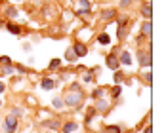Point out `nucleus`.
<instances>
[{
	"instance_id": "aec40b11",
	"label": "nucleus",
	"mask_w": 166,
	"mask_h": 133,
	"mask_svg": "<svg viewBox=\"0 0 166 133\" xmlns=\"http://www.w3.org/2000/svg\"><path fill=\"white\" fill-rule=\"evenodd\" d=\"M94 114H96V108H90V110H88V114H86V124H90V122H92Z\"/></svg>"
},
{
	"instance_id": "f8f14e48",
	"label": "nucleus",
	"mask_w": 166,
	"mask_h": 133,
	"mask_svg": "<svg viewBox=\"0 0 166 133\" xmlns=\"http://www.w3.org/2000/svg\"><path fill=\"white\" fill-rule=\"evenodd\" d=\"M42 87H44V90H54V87H56V82H54L52 78H44V80H42Z\"/></svg>"
},
{
	"instance_id": "dca6fc26",
	"label": "nucleus",
	"mask_w": 166,
	"mask_h": 133,
	"mask_svg": "<svg viewBox=\"0 0 166 133\" xmlns=\"http://www.w3.org/2000/svg\"><path fill=\"white\" fill-rule=\"evenodd\" d=\"M141 15H143L145 19H151L153 12H151V6H149V4H147V6H143V8H141Z\"/></svg>"
},
{
	"instance_id": "2f4dec72",
	"label": "nucleus",
	"mask_w": 166,
	"mask_h": 133,
	"mask_svg": "<svg viewBox=\"0 0 166 133\" xmlns=\"http://www.w3.org/2000/svg\"><path fill=\"white\" fill-rule=\"evenodd\" d=\"M12 114H13V116H19V114H23V110H21V108H13Z\"/></svg>"
},
{
	"instance_id": "7c9ffc66",
	"label": "nucleus",
	"mask_w": 166,
	"mask_h": 133,
	"mask_svg": "<svg viewBox=\"0 0 166 133\" xmlns=\"http://www.w3.org/2000/svg\"><path fill=\"white\" fill-rule=\"evenodd\" d=\"M54 15V12H50V8H44V17H50Z\"/></svg>"
},
{
	"instance_id": "20e7f679",
	"label": "nucleus",
	"mask_w": 166,
	"mask_h": 133,
	"mask_svg": "<svg viewBox=\"0 0 166 133\" xmlns=\"http://www.w3.org/2000/svg\"><path fill=\"white\" fill-rule=\"evenodd\" d=\"M105 63H107V66H109L111 71H116V69H118V65H120V63H118V57H116L115 53H109L107 59H105Z\"/></svg>"
},
{
	"instance_id": "a211bd4d",
	"label": "nucleus",
	"mask_w": 166,
	"mask_h": 133,
	"mask_svg": "<svg viewBox=\"0 0 166 133\" xmlns=\"http://www.w3.org/2000/svg\"><path fill=\"white\" fill-rule=\"evenodd\" d=\"M44 126H48L50 129H57L59 127V122L57 120H48V122H44Z\"/></svg>"
},
{
	"instance_id": "c9c22d12",
	"label": "nucleus",
	"mask_w": 166,
	"mask_h": 133,
	"mask_svg": "<svg viewBox=\"0 0 166 133\" xmlns=\"http://www.w3.org/2000/svg\"><path fill=\"white\" fill-rule=\"evenodd\" d=\"M145 133H153V129H151V127H147V129H145Z\"/></svg>"
},
{
	"instance_id": "f03ea898",
	"label": "nucleus",
	"mask_w": 166,
	"mask_h": 133,
	"mask_svg": "<svg viewBox=\"0 0 166 133\" xmlns=\"http://www.w3.org/2000/svg\"><path fill=\"white\" fill-rule=\"evenodd\" d=\"M17 129V116H6V120H4V131L6 133H13Z\"/></svg>"
},
{
	"instance_id": "cd10ccee",
	"label": "nucleus",
	"mask_w": 166,
	"mask_h": 133,
	"mask_svg": "<svg viewBox=\"0 0 166 133\" xmlns=\"http://www.w3.org/2000/svg\"><path fill=\"white\" fill-rule=\"evenodd\" d=\"M0 61H2V65H12V59H10L8 55H4V57H0Z\"/></svg>"
},
{
	"instance_id": "5701e85b",
	"label": "nucleus",
	"mask_w": 166,
	"mask_h": 133,
	"mask_svg": "<svg viewBox=\"0 0 166 133\" xmlns=\"http://www.w3.org/2000/svg\"><path fill=\"white\" fill-rule=\"evenodd\" d=\"M13 69H12V65H4V69H2V74H12Z\"/></svg>"
},
{
	"instance_id": "4468645a",
	"label": "nucleus",
	"mask_w": 166,
	"mask_h": 133,
	"mask_svg": "<svg viewBox=\"0 0 166 133\" xmlns=\"http://www.w3.org/2000/svg\"><path fill=\"white\" fill-rule=\"evenodd\" d=\"M6 29H8L12 34H19V32H21V27L15 25V23H6Z\"/></svg>"
},
{
	"instance_id": "f257e3e1",
	"label": "nucleus",
	"mask_w": 166,
	"mask_h": 133,
	"mask_svg": "<svg viewBox=\"0 0 166 133\" xmlns=\"http://www.w3.org/2000/svg\"><path fill=\"white\" fill-rule=\"evenodd\" d=\"M82 99H84V93H82V90H80V91L69 90V91H65L63 105H67V106H78V105L82 103Z\"/></svg>"
},
{
	"instance_id": "412c9836",
	"label": "nucleus",
	"mask_w": 166,
	"mask_h": 133,
	"mask_svg": "<svg viewBox=\"0 0 166 133\" xmlns=\"http://www.w3.org/2000/svg\"><path fill=\"white\" fill-rule=\"evenodd\" d=\"M126 23H128V17H126V15H120V17H118V27H126Z\"/></svg>"
},
{
	"instance_id": "6ab92c4d",
	"label": "nucleus",
	"mask_w": 166,
	"mask_h": 133,
	"mask_svg": "<svg viewBox=\"0 0 166 133\" xmlns=\"http://www.w3.org/2000/svg\"><path fill=\"white\" fill-rule=\"evenodd\" d=\"M107 133H120V126H107Z\"/></svg>"
},
{
	"instance_id": "473e14b6",
	"label": "nucleus",
	"mask_w": 166,
	"mask_h": 133,
	"mask_svg": "<svg viewBox=\"0 0 166 133\" xmlns=\"http://www.w3.org/2000/svg\"><path fill=\"white\" fill-rule=\"evenodd\" d=\"M71 90H75V91H80V84H73V86H71Z\"/></svg>"
},
{
	"instance_id": "ddd939ff",
	"label": "nucleus",
	"mask_w": 166,
	"mask_h": 133,
	"mask_svg": "<svg viewBox=\"0 0 166 133\" xmlns=\"http://www.w3.org/2000/svg\"><path fill=\"white\" fill-rule=\"evenodd\" d=\"M115 17H116L115 10H103L101 12V19H115Z\"/></svg>"
},
{
	"instance_id": "393cba45",
	"label": "nucleus",
	"mask_w": 166,
	"mask_h": 133,
	"mask_svg": "<svg viewBox=\"0 0 166 133\" xmlns=\"http://www.w3.org/2000/svg\"><path fill=\"white\" fill-rule=\"evenodd\" d=\"M54 106H56V108H63V99H59V97L54 99Z\"/></svg>"
},
{
	"instance_id": "c756f323",
	"label": "nucleus",
	"mask_w": 166,
	"mask_h": 133,
	"mask_svg": "<svg viewBox=\"0 0 166 133\" xmlns=\"http://www.w3.org/2000/svg\"><path fill=\"white\" fill-rule=\"evenodd\" d=\"M130 4H132V0H120V8H126Z\"/></svg>"
},
{
	"instance_id": "6e6552de",
	"label": "nucleus",
	"mask_w": 166,
	"mask_h": 133,
	"mask_svg": "<svg viewBox=\"0 0 166 133\" xmlns=\"http://www.w3.org/2000/svg\"><path fill=\"white\" fill-rule=\"evenodd\" d=\"M118 63H120V65H126V66H130V65H132V57H130V53H128V52H120Z\"/></svg>"
},
{
	"instance_id": "1a4fd4ad",
	"label": "nucleus",
	"mask_w": 166,
	"mask_h": 133,
	"mask_svg": "<svg viewBox=\"0 0 166 133\" xmlns=\"http://www.w3.org/2000/svg\"><path fill=\"white\" fill-rule=\"evenodd\" d=\"M77 127H78V124H77V122H67V124H63V126H61V131H63V133H73Z\"/></svg>"
},
{
	"instance_id": "72a5a7b5",
	"label": "nucleus",
	"mask_w": 166,
	"mask_h": 133,
	"mask_svg": "<svg viewBox=\"0 0 166 133\" xmlns=\"http://www.w3.org/2000/svg\"><path fill=\"white\" fill-rule=\"evenodd\" d=\"M120 78H122V74H120V72H116V74H115V80H116V82H120Z\"/></svg>"
},
{
	"instance_id": "4c0bfd02",
	"label": "nucleus",
	"mask_w": 166,
	"mask_h": 133,
	"mask_svg": "<svg viewBox=\"0 0 166 133\" xmlns=\"http://www.w3.org/2000/svg\"><path fill=\"white\" fill-rule=\"evenodd\" d=\"M0 105H2V101H0Z\"/></svg>"
},
{
	"instance_id": "c85d7f7f",
	"label": "nucleus",
	"mask_w": 166,
	"mask_h": 133,
	"mask_svg": "<svg viewBox=\"0 0 166 133\" xmlns=\"http://www.w3.org/2000/svg\"><path fill=\"white\" fill-rule=\"evenodd\" d=\"M15 69H17V72H21V74H25V72H27V66H23V65H17Z\"/></svg>"
},
{
	"instance_id": "b1692460",
	"label": "nucleus",
	"mask_w": 166,
	"mask_h": 133,
	"mask_svg": "<svg viewBox=\"0 0 166 133\" xmlns=\"http://www.w3.org/2000/svg\"><path fill=\"white\" fill-rule=\"evenodd\" d=\"M124 36H126V27H118V38L122 40Z\"/></svg>"
},
{
	"instance_id": "f704fd0d",
	"label": "nucleus",
	"mask_w": 166,
	"mask_h": 133,
	"mask_svg": "<svg viewBox=\"0 0 166 133\" xmlns=\"http://www.w3.org/2000/svg\"><path fill=\"white\" fill-rule=\"evenodd\" d=\"M4 90H6V87H4V84H2V82H0V93H2Z\"/></svg>"
},
{
	"instance_id": "2eb2a0df",
	"label": "nucleus",
	"mask_w": 166,
	"mask_h": 133,
	"mask_svg": "<svg viewBox=\"0 0 166 133\" xmlns=\"http://www.w3.org/2000/svg\"><path fill=\"white\" fill-rule=\"evenodd\" d=\"M98 42H99V44H103V46H107V44L111 42V36H109V34H105V32H101V34L98 36Z\"/></svg>"
},
{
	"instance_id": "0eeeda50",
	"label": "nucleus",
	"mask_w": 166,
	"mask_h": 133,
	"mask_svg": "<svg viewBox=\"0 0 166 133\" xmlns=\"http://www.w3.org/2000/svg\"><path fill=\"white\" fill-rule=\"evenodd\" d=\"M151 32H153V25H151V21L147 19L143 25H141V34L143 36H147V38H151Z\"/></svg>"
},
{
	"instance_id": "e433bc0d",
	"label": "nucleus",
	"mask_w": 166,
	"mask_h": 133,
	"mask_svg": "<svg viewBox=\"0 0 166 133\" xmlns=\"http://www.w3.org/2000/svg\"><path fill=\"white\" fill-rule=\"evenodd\" d=\"M17 2H25V0H17Z\"/></svg>"
},
{
	"instance_id": "423d86ee",
	"label": "nucleus",
	"mask_w": 166,
	"mask_h": 133,
	"mask_svg": "<svg viewBox=\"0 0 166 133\" xmlns=\"http://www.w3.org/2000/svg\"><path fill=\"white\" fill-rule=\"evenodd\" d=\"M73 50H75L77 57H84V55L88 53V48H86V44H82V42H77L75 46H73Z\"/></svg>"
},
{
	"instance_id": "9d476101",
	"label": "nucleus",
	"mask_w": 166,
	"mask_h": 133,
	"mask_svg": "<svg viewBox=\"0 0 166 133\" xmlns=\"http://www.w3.org/2000/svg\"><path fill=\"white\" fill-rule=\"evenodd\" d=\"M109 101H103V99H99L98 103H96V106H94V108H96V110H99V112H105V110H109Z\"/></svg>"
},
{
	"instance_id": "bb28decb",
	"label": "nucleus",
	"mask_w": 166,
	"mask_h": 133,
	"mask_svg": "<svg viewBox=\"0 0 166 133\" xmlns=\"http://www.w3.org/2000/svg\"><path fill=\"white\" fill-rule=\"evenodd\" d=\"M120 91H122L120 86H115V87H113V97H118V95H120Z\"/></svg>"
},
{
	"instance_id": "4be33fe9",
	"label": "nucleus",
	"mask_w": 166,
	"mask_h": 133,
	"mask_svg": "<svg viewBox=\"0 0 166 133\" xmlns=\"http://www.w3.org/2000/svg\"><path fill=\"white\" fill-rule=\"evenodd\" d=\"M94 99H101V95H103V90H101V87H99V90H94Z\"/></svg>"
},
{
	"instance_id": "f3484780",
	"label": "nucleus",
	"mask_w": 166,
	"mask_h": 133,
	"mask_svg": "<svg viewBox=\"0 0 166 133\" xmlns=\"http://www.w3.org/2000/svg\"><path fill=\"white\" fill-rule=\"evenodd\" d=\"M4 13H6L8 17H17V15H19V12H17L15 8H6V10H4Z\"/></svg>"
},
{
	"instance_id": "39448f33",
	"label": "nucleus",
	"mask_w": 166,
	"mask_h": 133,
	"mask_svg": "<svg viewBox=\"0 0 166 133\" xmlns=\"http://www.w3.org/2000/svg\"><path fill=\"white\" fill-rule=\"evenodd\" d=\"M86 13H90V2H88V0H78L77 15H86Z\"/></svg>"
},
{
	"instance_id": "a878e982",
	"label": "nucleus",
	"mask_w": 166,
	"mask_h": 133,
	"mask_svg": "<svg viewBox=\"0 0 166 133\" xmlns=\"http://www.w3.org/2000/svg\"><path fill=\"white\" fill-rule=\"evenodd\" d=\"M59 65H61V61H59V59H54V61L50 63V69H59Z\"/></svg>"
},
{
	"instance_id": "9b49d317",
	"label": "nucleus",
	"mask_w": 166,
	"mask_h": 133,
	"mask_svg": "<svg viewBox=\"0 0 166 133\" xmlns=\"http://www.w3.org/2000/svg\"><path fill=\"white\" fill-rule=\"evenodd\" d=\"M65 59H67V61H69V63H75V61H77V59H78V57H77V53H75V50H73V48H69V50H67V52H65Z\"/></svg>"
},
{
	"instance_id": "7ed1b4c3",
	"label": "nucleus",
	"mask_w": 166,
	"mask_h": 133,
	"mask_svg": "<svg viewBox=\"0 0 166 133\" xmlns=\"http://www.w3.org/2000/svg\"><path fill=\"white\" fill-rule=\"evenodd\" d=\"M137 61L141 63V66H151V53L141 50V52L137 53Z\"/></svg>"
}]
</instances>
